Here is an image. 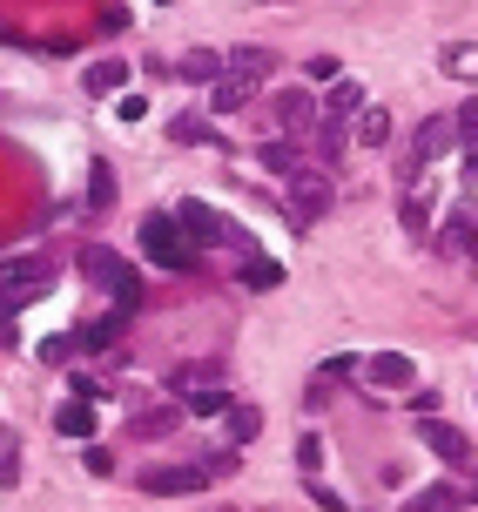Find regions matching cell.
Listing matches in <instances>:
<instances>
[{
    "mask_svg": "<svg viewBox=\"0 0 478 512\" xmlns=\"http://www.w3.org/2000/svg\"><path fill=\"white\" fill-rule=\"evenodd\" d=\"M243 283H250V290H277L283 270L270 263V256H250V263H243Z\"/></svg>",
    "mask_w": 478,
    "mask_h": 512,
    "instance_id": "obj_29",
    "label": "cell"
},
{
    "mask_svg": "<svg viewBox=\"0 0 478 512\" xmlns=\"http://www.w3.org/2000/svg\"><path fill=\"white\" fill-rule=\"evenodd\" d=\"M357 371H364V358H344V351L324 358V378H357Z\"/></svg>",
    "mask_w": 478,
    "mask_h": 512,
    "instance_id": "obj_35",
    "label": "cell"
},
{
    "mask_svg": "<svg viewBox=\"0 0 478 512\" xmlns=\"http://www.w3.org/2000/svg\"><path fill=\"white\" fill-rule=\"evenodd\" d=\"M81 277L101 283V290L115 297V310H142V277H135V263H122L115 250L88 243V250H81Z\"/></svg>",
    "mask_w": 478,
    "mask_h": 512,
    "instance_id": "obj_2",
    "label": "cell"
},
{
    "mask_svg": "<svg viewBox=\"0 0 478 512\" xmlns=\"http://www.w3.org/2000/svg\"><path fill=\"white\" fill-rule=\"evenodd\" d=\"M176 432V411L162 405V411H142V418H135V438H169Z\"/></svg>",
    "mask_w": 478,
    "mask_h": 512,
    "instance_id": "obj_30",
    "label": "cell"
},
{
    "mask_svg": "<svg viewBox=\"0 0 478 512\" xmlns=\"http://www.w3.org/2000/svg\"><path fill=\"white\" fill-rule=\"evenodd\" d=\"M458 149V135H452V115H425L418 122V135H411V155H404V176H398V189H411V182L425 176L438 155H452Z\"/></svg>",
    "mask_w": 478,
    "mask_h": 512,
    "instance_id": "obj_4",
    "label": "cell"
},
{
    "mask_svg": "<svg viewBox=\"0 0 478 512\" xmlns=\"http://www.w3.org/2000/svg\"><path fill=\"white\" fill-rule=\"evenodd\" d=\"M310 149H317V169H330V162H344V149H351V122H317V135H310Z\"/></svg>",
    "mask_w": 478,
    "mask_h": 512,
    "instance_id": "obj_15",
    "label": "cell"
},
{
    "mask_svg": "<svg viewBox=\"0 0 478 512\" xmlns=\"http://www.w3.org/2000/svg\"><path fill=\"white\" fill-rule=\"evenodd\" d=\"M465 256H472V263H478V230H472V243H465Z\"/></svg>",
    "mask_w": 478,
    "mask_h": 512,
    "instance_id": "obj_39",
    "label": "cell"
},
{
    "mask_svg": "<svg viewBox=\"0 0 478 512\" xmlns=\"http://www.w3.org/2000/svg\"><path fill=\"white\" fill-rule=\"evenodd\" d=\"M472 230H478V209H472V203H458V209H452V223H445V230L431 236V250H438V256H465Z\"/></svg>",
    "mask_w": 478,
    "mask_h": 512,
    "instance_id": "obj_13",
    "label": "cell"
},
{
    "mask_svg": "<svg viewBox=\"0 0 478 512\" xmlns=\"http://www.w3.org/2000/svg\"><path fill=\"white\" fill-rule=\"evenodd\" d=\"M465 499H472V492H458V486H425V492L404 499V512H458Z\"/></svg>",
    "mask_w": 478,
    "mask_h": 512,
    "instance_id": "obj_16",
    "label": "cell"
},
{
    "mask_svg": "<svg viewBox=\"0 0 478 512\" xmlns=\"http://www.w3.org/2000/svg\"><path fill=\"white\" fill-rule=\"evenodd\" d=\"M202 472H209V479H229V472H236V445H229V452H209Z\"/></svg>",
    "mask_w": 478,
    "mask_h": 512,
    "instance_id": "obj_34",
    "label": "cell"
},
{
    "mask_svg": "<svg viewBox=\"0 0 478 512\" xmlns=\"http://www.w3.org/2000/svg\"><path fill=\"white\" fill-rule=\"evenodd\" d=\"M176 230L189 236V250H216V243H243V230H236V223H223V216H216L209 203H182V209H176ZM243 250H250V243H243Z\"/></svg>",
    "mask_w": 478,
    "mask_h": 512,
    "instance_id": "obj_5",
    "label": "cell"
},
{
    "mask_svg": "<svg viewBox=\"0 0 478 512\" xmlns=\"http://www.w3.org/2000/svg\"><path fill=\"white\" fill-rule=\"evenodd\" d=\"M169 135H176V142H216V128L202 122V115H176V122H169Z\"/></svg>",
    "mask_w": 478,
    "mask_h": 512,
    "instance_id": "obj_31",
    "label": "cell"
},
{
    "mask_svg": "<svg viewBox=\"0 0 478 512\" xmlns=\"http://www.w3.org/2000/svg\"><path fill=\"white\" fill-rule=\"evenodd\" d=\"M398 223H404V236H431V216H425V196H418V189L398 196Z\"/></svg>",
    "mask_w": 478,
    "mask_h": 512,
    "instance_id": "obj_22",
    "label": "cell"
},
{
    "mask_svg": "<svg viewBox=\"0 0 478 512\" xmlns=\"http://www.w3.org/2000/svg\"><path fill=\"white\" fill-rule=\"evenodd\" d=\"M223 418H229V445H236V452H243L256 432H263V411H256V405H229Z\"/></svg>",
    "mask_w": 478,
    "mask_h": 512,
    "instance_id": "obj_21",
    "label": "cell"
},
{
    "mask_svg": "<svg viewBox=\"0 0 478 512\" xmlns=\"http://www.w3.org/2000/svg\"><path fill=\"white\" fill-rule=\"evenodd\" d=\"M216 378H223V364H176V371H169V384H176L182 398L202 391V384H216Z\"/></svg>",
    "mask_w": 478,
    "mask_h": 512,
    "instance_id": "obj_23",
    "label": "cell"
},
{
    "mask_svg": "<svg viewBox=\"0 0 478 512\" xmlns=\"http://www.w3.org/2000/svg\"><path fill=\"white\" fill-rule=\"evenodd\" d=\"M418 438H425L445 465H472V438L458 432V425H445V418H418Z\"/></svg>",
    "mask_w": 478,
    "mask_h": 512,
    "instance_id": "obj_8",
    "label": "cell"
},
{
    "mask_svg": "<svg viewBox=\"0 0 478 512\" xmlns=\"http://www.w3.org/2000/svg\"><path fill=\"white\" fill-rule=\"evenodd\" d=\"M162 7H169V0H162Z\"/></svg>",
    "mask_w": 478,
    "mask_h": 512,
    "instance_id": "obj_40",
    "label": "cell"
},
{
    "mask_svg": "<svg viewBox=\"0 0 478 512\" xmlns=\"http://www.w3.org/2000/svg\"><path fill=\"white\" fill-rule=\"evenodd\" d=\"M142 250H149L162 270H196V256H202V250H189V236L176 230V209L142 216Z\"/></svg>",
    "mask_w": 478,
    "mask_h": 512,
    "instance_id": "obj_3",
    "label": "cell"
},
{
    "mask_svg": "<svg viewBox=\"0 0 478 512\" xmlns=\"http://www.w3.org/2000/svg\"><path fill=\"white\" fill-rule=\"evenodd\" d=\"M250 102H256V81L250 75H229V68H223V75L209 81V108H216V115H236V108H250Z\"/></svg>",
    "mask_w": 478,
    "mask_h": 512,
    "instance_id": "obj_12",
    "label": "cell"
},
{
    "mask_svg": "<svg viewBox=\"0 0 478 512\" xmlns=\"http://www.w3.org/2000/svg\"><path fill=\"white\" fill-rule=\"evenodd\" d=\"M438 68H445L452 81H478V48H445V54H438Z\"/></svg>",
    "mask_w": 478,
    "mask_h": 512,
    "instance_id": "obj_28",
    "label": "cell"
},
{
    "mask_svg": "<svg viewBox=\"0 0 478 512\" xmlns=\"http://www.w3.org/2000/svg\"><path fill=\"white\" fill-rule=\"evenodd\" d=\"M223 68H229V75H250V81H263L270 68H277V54H270V48H236V54L223 61Z\"/></svg>",
    "mask_w": 478,
    "mask_h": 512,
    "instance_id": "obj_20",
    "label": "cell"
},
{
    "mask_svg": "<svg viewBox=\"0 0 478 512\" xmlns=\"http://www.w3.org/2000/svg\"><path fill=\"white\" fill-rule=\"evenodd\" d=\"M128 317H135V310H108V317H101V324H88L75 344H81V351H101V344H115V337L128 331Z\"/></svg>",
    "mask_w": 478,
    "mask_h": 512,
    "instance_id": "obj_19",
    "label": "cell"
},
{
    "mask_svg": "<svg viewBox=\"0 0 478 512\" xmlns=\"http://www.w3.org/2000/svg\"><path fill=\"white\" fill-rule=\"evenodd\" d=\"M263 169H277V176H297L303 169V142H290V135H277V142H263Z\"/></svg>",
    "mask_w": 478,
    "mask_h": 512,
    "instance_id": "obj_17",
    "label": "cell"
},
{
    "mask_svg": "<svg viewBox=\"0 0 478 512\" xmlns=\"http://www.w3.org/2000/svg\"><path fill=\"white\" fill-rule=\"evenodd\" d=\"M330 203H337V182H330V169H317V162H303L297 176H290V189H283V216L297 223V230H310V223H324Z\"/></svg>",
    "mask_w": 478,
    "mask_h": 512,
    "instance_id": "obj_1",
    "label": "cell"
},
{
    "mask_svg": "<svg viewBox=\"0 0 478 512\" xmlns=\"http://www.w3.org/2000/svg\"><path fill=\"white\" fill-rule=\"evenodd\" d=\"M88 209H115V169H108V162H95V169H88Z\"/></svg>",
    "mask_w": 478,
    "mask_h": 512,
    "instance_id": "obj_24",
    "label": "cell"
},
{
    "mask_svg": "<svg viewBox=\"0 0 478 512\" xmlns=\"http://www.w3.org/2000/svg\"><path fill=\"white\" fill-rule=\"evenodd\" d=\"M81 88H88V95H115V88H128V61L122 54H101L95 68L81 75Z\"/></svg>",
    "mask_w": 478,
    "mask_h": 512,
    "instance_id": "obj_14",
    "label": "cell"
},
{
    "mask_svg": "<svg viewBox=\"0 0 478 512\" xmlns=\"http://www.w3.org/2000/svg\"><path fill=\"white\" fill-rule=\"evenodd\" d=\"M135 486L149 492V499H182V492L209 486V472L202 465H155V472H135Z\"/></svg>",
    "mask_w": 478,
    "mask_h": 512,
    "instance_id": "obj_7",
    "label": "cell"
},
{
    "mask_svg": "<svg viewBox=\"0 0 478 512\" xmlns=\"http://www.w3.org/2000/svg\"><path fill=\"white\" fill-rule=\"evenodd\" d=\"M277 122L290 128V135H310V128L324 122V108H317V95H310V88H290V95H277Z\"/></svg>",
    "mask_w": 478,
    "mask_h": 512,
    "instance_id": "obj_10",
    "label": "cell"
},
{
    "mask_svg": "<svg viewBox=\"0 0 478 512\" xmlns=\"http://www.w3.org/2000/svg\"><path fill=\"white\" fill-rule=\"evenodd\" d=\"M297 465L310 472V479H317V465H324V438H317V432H303V438H297Z\"/></svg>",
    "mask_w": 478,
    "mask_h": 512,
    "instance_id": "obj_32",
    "label": "cell"
},
{
    "mask_svg": "<svg viewBox=\"0 0 478 512\" xmlns=\"http://www.w3.org/2000/svg\"><path fill=\"white\" fill-rule=\"evenodd\" d=\"M216 75H223V54H209V48L182 54V81H216Z\"/></svg>",
    "mask_w": 478,
    "mask_h": 512,
    "instance_id": "obj_26",
    "label": "cell"
},
{
    "mask_svg": "<svg viewBox=\"0 0 478 512\" xmlns=\"http://www.w3.org/2000/svg\"><path fill=\"white\" fill-rule=\"evenodd\" d=\"M452 135H458V149H478V95H465V102H458Z\"/></svg>",
    "mask_w": 478,
    "mask_h": 512,
    "instance_id": "obj_27",
    "label": "cell"
},
{
    "mask_svg": "<svg viewBox=\"0 0 478 512\" xmlns=\"http://www.w3.org/2000/svg\"><path fill=\"white\" fill-rule=\"evenodd\" d=\"M0 344H14V304L0 297Z\"/></svg>",
    "mask_w": 478,
    "mask_h": 512,
    "instance_id": "obj_38",
    "label": "cell"
},
{
    "mask_svg": "<svg viewBox=\"0 0 478 512\" xmlns=\"http://www.w3.org/2000/svg\"><path fill=\"white\" fill-rule=\"evenodd\" d=\"M21 479V459H14V445H0V486H14Z\"/></svg>",
    "mask_w": 478,
    "mask_h": 512,
    "instance_id": "obj_36",
    "label": "cell"
},
{
    "mask_svg": "<svg viewBox=\"0 0 478 512\" xmlns=\"http://www.w3.org/2000/svg\"><path fill=\"white\" fill-rule=\"evenodd\" d=\"M54 283V256H7L0 263V297L21 304V297H41Z\"/></svg>",
    "mask_w": 478,
    "mask_h": 512,
    "instance_id": "obj_6",
    "label": "cell"
},
{
    "mask_svg": "<svg viewBox=\"0 0 478 512\" xmlns=\"http://www.w3.org/2000/svg\"><path fill=\"white\" fill-rule=\"evenodd\" d=\"M317 108H324V122H351V115H364V81L337 75V81H330V95H317Z\"/></svg>",
    "mask_w": 478,
    "mask_h": 512,
    "instance_id": "obj_11",
    "label": "cell"
},
{
    "mask_svg": "<svg viewBox=\"0 0 478 512\" xmlns=\"http://www.w3.org/2000/svg\"><path fill=\"white\" fill-rule=\"evenodd\" d=\"M310 499H317V506H324V512H344V499H337V492H330V486H317V479H310Z\"/></svg>",
    "mask_w": 478,
    "mask_h": 512,
    "instance_id": "obj_37",
    "label": "cell"
},
{
    "mask_svg": "<svg viewBox=\"0 0 478 512\" xmlns=\"http://www.w3.org/2000/svg\"><path fill=\"white\" fill-rule=\"evenodd\" d=\"M364 378L378 384V391H411L418 384V364L404 358V351H378V358H364Z\"/></svg>",
    "mask_w": 478,
    "mask_h": 512,
    "instance_id": "obj_9",
    "label": "cell"
},
{
    "mask_svg": "<svg viewBox=\"0 0 478 512\" xmlns=\"http://www.w3.org/2000/svg\"><path fill=\"white\" fill-rule=\"evenodd\" d=\"M357 142H364V149H384V142H391V115H384V108H364V115H357Z\"/></svg>",
    "mask_w": 478,
    "mask_h": 512,
    "instance_id": "obj_25",
    "label": "cell"
},
{
    "mask_svg": "<svg viewBox=\"0 0 478 512\" xmlns=\"http://www.w3.org/2000/svg\"><path fill=\"white\" fill-rule=\"evenodd\" d=\"M54 432H61V438H88V432H95V411H88V398H68V405L54 411Z\"/></svg>",
    "mask_w": 478,
    "mask_h": 512,
    "instance_id": "obj_18",
    "label": "cell"
},
{
    "mask_svg": "<svg viewBox=\"0 0 478 512\" xmlns=\"http://www.w3.org/2000/svg\"><path fill=\"white\" fill-rule=\"evenodd\" d=\"M216 411H229L223 391H189V418H216Z\"/></svg>",
    "mask_w": 478,
    "mask_h": 512,
    "instance_id": "obj_33",
    "label": "cell"
}]
</instances>
